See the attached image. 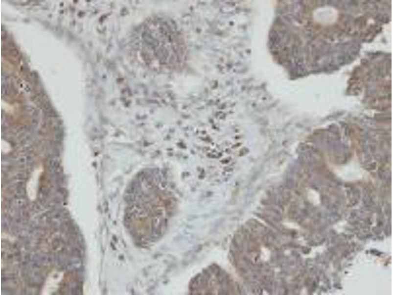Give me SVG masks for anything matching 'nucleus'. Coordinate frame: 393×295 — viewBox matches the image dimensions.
Segmentation results:
<instances>
[{
  "label": "nucleus",
  "mask_w": 393,
  "mask_h": 295,
  "mask_svg": "<svg viewBox=\"0 0 393 295\" xmlns=\"http://www.w3.org/2000/svg\"><path fill=\"white\" fill-rule=\"evenodd\" d=\"M63 274L61 272L54 271L51 273L43 289V294L50 295L55 292L63 278Z\"/></svg>",
  "instance_id": "f257e3e1"
}]
</instances>
